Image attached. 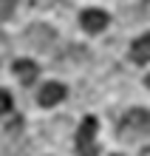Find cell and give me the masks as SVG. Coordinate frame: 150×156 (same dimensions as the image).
<instances>
[{"mask_svg":"<svg viewBox=\"0 0 150 156\" xmlns=\"http://www.w3.org/2000/svg\"><path fill=\"white\" fill-rule=\"evenodd\" d=\"M6 51H9V37L0 34V54H6Z\"/></svg>","mask_w":150,"mask_h":156,"instance_id":"cell-10","label":"cell"},{"mask_svg":"<svg viewBox=\"0 0 150 156\" xmlns=\"http://www.w3.org/2000/svg\"><path fill=\"white\" fill-rule=\"evenodd\" d=\"M147 88H150V74H147Z\"/></svg>","mask_w":150,"mask_h":156,"instance_id":"cell-12","label":"cell"},{"mask_svg":"<svg viewBox=\"0 0 150 156\" xmlns=\"http://www.w3.org/2000/svg\"><path fill=\"white\" fill-rule=\"evenodd\" d=\"M17 9V0H0V20H9Z\"/></svg>","mask_w":150,"mask_h":156,"instance_id":"cell-8","label":"cell"},{"mask_svg":"<svg viewBox=\"0 0 150 156\" xmlns=\"http://www.w3.org/2000/svg\"><path fill=\"white\" fill-rule=\"evenodd\" d=\"M142 14L150 20V0H142Z\"/></svg>","mask_w":150,"mask_h":156,"instance_id":"cell-11","label":"cell"},{"mask_svg":"<svg viewBox=\"0 0 150 156\" xmlns=\"http://www.w3.org/2000/svg\"><path fill=\"white\" fill-rule=\"evenodd\" d=\"M79 23H82V29H85L88 34H99L108 26V14L99 12V9H88V12H82Z\"/></svg>","mask_w":150,"mask_h":156,"instance_id":"cell-4","label":"cell"},{"mask_svg":"<svg viewBox=\"0 0 150 156\" xmlns=\"http://www.w3.org/2000/svg\"><path fill=\"white\" fill-rule=\"evenodd\" d=\"M9 111H12V97H9V91L0 88V116L9 114Z\"/></svg>","mask_w":150,"mask_h":156,"instance_id":"cell-9","label":"cell"},{"mask_svg":"<svg viewBox=\"0 0 150 156\" xmlns=\"http://www.w3.org/2000/svg\"><path fill=\"white\" fill-rule=\"evenodd\" d=\"M130 60L139 62V66L150 62V34H142L139 40H133V45H130Z\"/></svg>","mask_w":150,"mask_h":156,"instance_id":"cell-7","label":"cell"},{"mask_svg":"<svg viewBox=\"0 0 150 156\" xmlns=\"http://www.w3.org/2000/svg\"><path fill=\"white\" fill-rule=\"evenodd\" d=\"M26 40H29L31 48H48L54 43V29H48L45 23H37V26H31L26 31Z\"/></svg>","mask_w":150,"mask_h":156,"instance_id":"cell-3","label":"cell"},{"mask_svg":"<svg viewBox=\"0 0 150 156\" xmlns=\"http://www.w3.org/2000/svg\"><path fill=\"white\" fill-rule=\"evenodd\" d=\"M116 156H119V153H116Z\"/></svg>","mask_w":150,"mask_h":156,"instance_id":"cell-13","label":"cell"},{"mask_svg":"<svg viewBox=\"0 0 150 156\" xmlns=\"http://www.w3.org/2000/svg\"><path fill=\"white\" fill-rule=\"evenodd\" d=\"M116 131H119V139H125V142H133V139H139V136H147L150 133V111H145V108L127 111L119 119Z\"/></svg>","mask_w":150,"mask_h":156,"instance_id":"cell-1","label":"cell"},{"mask_svg":"<svg viewBox=\"0 0 150 156\" xmlns=\"http://www.w3.org/2000/svg\"><path fill=\"white\" fill-rule=\"evenodd\" d=\"M65 99V85H60V82H45V85L40 88V94H37V102L40 105H57Z\"/></svg>","mask_w":150,"mask_h":156,"instance_id":"cell-5","label":"cell"},{"mask_svg":"<svg viewBox=\"0 0 150 156\" xmlns=\"http://www.w3.org/2000/svg\"><path fill=\"white\" fill-rule=\"evenodd\" d=\"M96 119L88 116V119H82V125H79V131H77V151L79 156H96Z\"/></svg>","mask_w":150,"mask_h":156,"instance_id":"cell-2","label":"cell"},{"mask_svg":"<svg viewBox=\"0 0 150 156\" xmlns=\"http://www.w3.org/2000/svg\"><path fill=\"white\" fill-rule=\"evenodd\" d=\"M37 74H40L37 62H31V60H17L14 62V77L20 80L23 85H31V82L37 80Z\"/></svg>","mask_w":150,"mask_h":156,"instance_id":"cell-6","label":"cell"}]
</instances>
